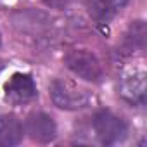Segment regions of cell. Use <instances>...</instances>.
I'll return each mask as SVG.
<instances>
[{
    "label": "cell",
    "instance_id": "cell-7",
    "mask_svg": "<svg viewBox=\"0 0 147 147\" xmlns=\"http://www.w3.org/2000/svg\"><path fill=\"white\" fill-rule=\"evenodd\" d=\"M128 0H87L88 14L99 23H109L125 5Z\"/></svg>",
    "mask_w": 147,
    "mask_h": 147
},
{
    "label": "cell",
    "instance_id": "cell-5",
    "mask_svg": "<svg viewBox=\"0 0 147 147\" xmlns=\"http://www.w3.org/2000/svg\"><path fill=\"white\" fill-rule=\"evenodd\" d=\"M26 131L36 142H50L55 138V123L45 113H33L26 119Z\"/></svg>",
    "mask_w": 147,
    "mask_h": 147
},
{
    "label": "cell",
    "instance_id": "cell-6",
    "mask_svg": "<svg viewBox=\"0 0 147 147\" xmlns=\"http://www.w3.org/2000/svg\"><path fill=\"white\" fill-rule=\"evenodd\" d=\"M121 95L130 104H144L145 99V75L142 71H133L121 82Z\"/></svg>",
    "mask_w": 147,
    "mask_h": 147
},
{
    "label": "cell",
    "instance_id": "cell-3",
    "mask_svg": "<svg viewBox=\"0 0 147 147\" xmlns=\"http://www.w3.org/2000/svg\"><path fill=\"white\" fill-rule=\"evenodd\" d=\"M66 64L67 67L75 73L76 76L87 80V82H100L102 78V67L100 62L97 61L95 55H92L90 52L85 50H73L71 54H67L66 57Z\"/></svg>",
    "mask_w": 147,
    "mask_h": 147
},
{
    "label": "cell",
    "instance_id": "cell-4",
    "mask_svg": "<svg viewBox=\"0 0 147 147\" xmlns=\"http://www.w3.org/2000/svg\"><path fill=\"white\" fill-rule=\"evenodd\" d=\"M36 95L35 82L30 75L16 73V75L5 83V99L11 104H24L30 102Z\"/></svg>",
    "mask_w": 147,
    "mask_h": 147
},
{
    "label": "cell",
    "instance_id": "cell-2",
    "mask_svg": "<svg viewBox=\"0 0 147 147\" xmlns=\"http://www.w3.org/2000/svg\"><path fill=\"white\" fill-rule=\"evenodd\" d=\"M95 135L102 144H118L126 137V125L109 111H100L94 118Z\"/></svg>",
    "mask_w": 147,
    "mask_h": 147
},
{
    "label": "cell",
    "instance_id": "cell-9",
    "mask_svg": "<svg viewBox=\"0 0 147 147\" xmlns=\"http://www.w3.org/2000/svg\"><path fill=\"white\" fill-rule=\"evenodd\" d=\"M42 2L47 7H52V9H64V5L67 4V0H42Z\"/></svg>",
    "mask_w": 147,
    "mask_h": 147
},
{
    "label": "cell",
    "instance_id": "cell-8",
    "mask_svg": "<svg viewBox=\"0 0 147 147\" xmlns=\"http://www.w3.org/2000/svg\"><path fill=\"white\" fill-rule=\"evenodd\" d=\"M23 138V126L19 119L12 114H2L0 116V145H16Z\"/></svg>",
    "mask_w": 147,
    "mask_h": 147
},
{
    "label": "cell",
    "instance_id": "cell-1",
    "mask_svg": "<svg viewBox=\"0 0 147 147\" xmlns=\"http://www.w3.org/2000/svg\"><path fill=\"white\" fill-rule=\"evenodd\" d=\"M50 97L54 100V104L61 109H67V111H76V109H83L88 106L90 102V94L82 88L76 87L71 82H64V80H55L50 85Z\"/></svg>",
    "mask_w": 147,
    "mask_h": 147
}]
</instances>
